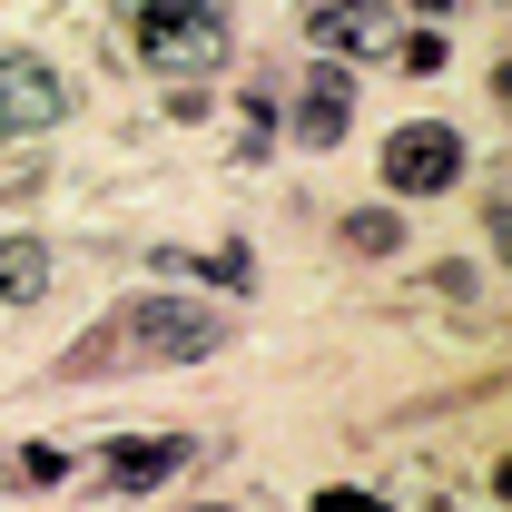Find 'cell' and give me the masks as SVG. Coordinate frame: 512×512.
<instances>
[{
  "label": "cell",
  "mask_w": 512,
  "mask_h": 512,
  "mask_svg": "<svg viewBox=\"0 0 512 512\" xmlns=\"http://www.w3.org/2000/svg\"><path fill=\"white\" fill-rule=\"evenodd\" d=\"M345 119H355V89H345V69L325 60L316 79H306V99H296V138H306V148H335Z\"/></svg>",
  "instance_id": "7"
},
{
  "label": "cell",
  "mask_w": 512,
  "mask_h": 512,
  "mask_svg": "<svg viewBox=\"0 0 512 512\" xmlns=\"http://www.w3.org/2000/svg\"><path fill=\"white\" fill-rule=\"evenodd\" d=\"M453 178H463V138L444 119H414V128L384 138V188L394 197H444Z\"/></svg>",
  "instance_id": "3"
},
{
  "label": "cell",
  "mask_w": 512,
  "mask_h": 512,
  "mask_svg": "<svg viewBox=\"0 0 512 512\" xmlns=\"http://www.w3.org/2000/svg\"><path fill=\"white\" fill-rule=\"evenodd\" d=\"M188 463V444L178 434H128V444H99V473L119 483V493H138V483H168Z\"/></svg>",
  "instance_id": "6"
},
{
  "label": "cell",
  "mask_w": 512,
  "mask_h": 512,
  "mask_svg": "<svg viewBox=\"0 0 512 512\" xmlns=\"http://www.w3.org/2000/svg\"><path fill=\"white\" fill-rule=\"evenodd\" d=\"M69 119V79L40 50H0V128H60Z\"/></svg>",
  "instance_id": "5"
},
{
  "label": "cell",
  "mask_w": 512,
  "mask_h": 512,
  "mask_svg": "<svg viewBox=\"0 0 512 512\" xmlns=\"http://www.w3.org/2000/svg\"><path fill=\"white\" fill-rule=\"evenodd\" d=\"M316 512H384V503H375V493H335V483H325V493H316Z\"/></svg>",
  "instance_id": "11"
},
{
  "label": "cell",
  "mask_w": 512,
  "mask_h": 512,
  "mask_svg": "<svg viewBox=\"0 0 512 512\" xmlns=\"http://www.w3.org/2000/svg\"><path fill=\"white\" fill-rule=\"evenodd\" d=\"M50 286V247H30V237H0V296L10 306H30Z\"/></svg>",
  "instance_id": "8"
},
{
  "label": "cell",
  "mask_w": 512,
  "mask_h": 512,
  "mask_svg": "<svg viewBox=\"0 0 512 512\" xmlns=\"http://www.w3.org/2000/svg\"><path fill=\"white\" fill-rule=\"evenodd\" d=\"M197 512H207V503H197Z\"/></svg>",
  "instance_id": "12"
},
{
  "label": "cell",
  "mask_w": 512,
  "mask_h": 512,
  "mask_svg": "<svg viewBox=\"0 0 512 512\" xmlns=\"http://www.w3.org/2000/svg\"><path fill=\"white\" fill-rule=\"evenodd\" d=\"M227 335H237V325L217 316V306H197V296H128V306H109V316L60 355V375H148V365H197V355H217Z\"/></svg>",
  "instance_id": "1"
},
{
  "label": "cell",
  "mask_w": 512,
  "mask_h": 512,
  "mask_svg": "<svg viewBox=\"0 0 512 512\" xmlns=\"http://www.w3.org/2000/svg\"><path fill=\"white\" fill-rule=\"evenodd\" d=\"M20 473H30V483H60V473H69V453H50V444H30V453H20Z\"/></svg>",
  "instance_id": "10"
},
{
  "label": "cell",
  "mask_w": 512,
  "mask_h": 512,
  "mask_svg": "<svg viewBox=\"0 0 512 512\" xmlns=\"http://www.w3.org/2000/svg\"><path fill=\"white\" fill-rule=\"evenodd\" d=\"M306 30H316L325 60H394L404 10L394 0H325V10H306Z\"/></svg>",
  "instance_id": "4"
},
{
  "label": "cell",
  "mask_w": 512,
  "mask_h": 512,
  "mask_svg": "<svg viewBox=\"0 0 512 512\" xmlns=\"http://www.w3.org/2000/svg\"><path fill=\"white\" fill-rule=\"evenodd\" d=\"M138 10V60L148 69H217L227 60V10L217 0H128Z\"/></svg>",
  "instance_id": "2"
},
{
  "label": "cell",
  "mask_w": 512,
  "mask_h": 512,
  "mask_svg": "<svg viewBox=\"0 0 512 512\" xmlns=\"http://www.w3.org/2000/svg\"><path fill=\"white\" fill-rule=\"evenodd\" d=\"M345 247H355V256H394V247H404V227H394L384 207H355V217H345Z\"/></svg>",
  "instance_id": "9"
}]
</instances>
